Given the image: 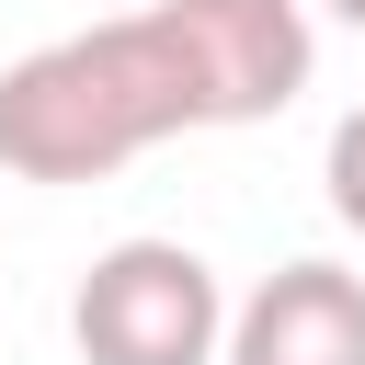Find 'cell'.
<instances>
[{"label":"cell","instance_id":"cell-5","mask_svg":"<svg viewBox=\"0 0 365 365\" xmlns=\"http://www.w3.org/2000/svg\"><path fill=\"white\" fill-rule=\"evenodd\" d=\"M331 11H342V23H354V34H365V0H331Z\"/></svg>","mask_w":365,"mask_h":365},{"label":"cell","instance_id":"cell-4","mask_svg":"<svg viewBox=\"0 0 365 365\" xmlns=\"http://www.w3.org/2000/svg\"><path fill=\"white\" fill-rule=\"evenodd\" d=\"M319 182H331V217L365 240V103L331 125V148H319Z\"/></svg>","mask_w":365,"mask_h":365},{"label":"cell","instance_id":"cell-3","mask_svg":"<svg viewBox=\"0 0 365 365\" xmlns=\"http://www.w3.org/2000/svg\"><path fill=\"white\" fill-rule=\"evenodd\" d=\"M217 365H365V274L354 262H285L228 308Z\"/></svg>","mask_w":365,"mask_h":365},{"label":"cell","instance_id":"cell-1","mask_svg":"<svg viewBox=\"0 0 365 365\" xmlns=\"http://www.w3.org/2000/svg\"><path fill=\"white\" fill-rule=\"evenodd\" d=\"M205 125H240V114H228V80L182 0H114L80 34L0 68V171L11 182H103V171L148 160L160 137H205Z\"/></svg>","mask_w":365,"mask_h":365},{"label":"cell","instance_id":"cell-2","mask_svg":"<svg viewBox=\"0 0 365 365\" xmlns=\"http://www.w3.org/2000/svg\"><path fill=\"white\" fill-rule=\"evenodd\" d=\"M68 331L80 365H217L228 297L194 240H114L68 297Z\"/></svg>","mask_w":365,"mask_h":365}]
</instances>
